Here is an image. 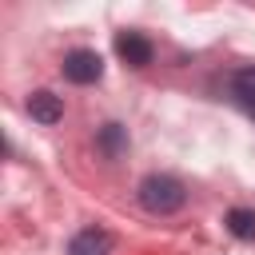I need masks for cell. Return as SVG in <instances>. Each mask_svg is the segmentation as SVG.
<instances>
[{
  "label": "cell",
  "instance_id": "obj_1",
  "mask_svg": "<svg viewBox=\"0 0 255 255\" xmlns=\"http://www.w3.org/2000/svg\"><path fill=\"white\" fill-rule=\"evenodd\" d=\"M139 207L151 211V215H175L183 203H187V191L175 175H163V171H151L139 179Z\"/></svg>",
  "mask_w": 255,
  "mask_h": 255
},
{
  "label": "cell",
  "instance_id": "obj_2",
  "mask_svg": "<svg viewBox=\"0 0 255 255\" xmlns=\"http://www.w3.org/2000/svg\"><path fill=\"white\" fill-rule=\"evenodd\" d=\"M60 68H64V80H72V84H96L104 76V56L92 48H72Z\"/></svg>",
  "mask_w": 255,
  "mask_h": 255
},
{
  "label": "cell",
  "instance_id": "obj_3",
  "mask_svg": "<svg viewBox=\"0 0 255 255\" xmlns=\"http://www.w3.org/2000/svg\"><path fill=\"white\" fill-rule=\"evenodd\" d=\"M116 52H120V60L128 68H147L151 56H155V48H151V40L143 32H120L116 36Z\"/></svg>",
  "mask_w": 255,
  "mask_h": 255
},
{
  "label": "cell",
  "instance_id": "obj_4",
  "mask_svg": "<svg viewBox=\"0 0 255 255\" xmlns=\"http://www.w3.org/2000/svg\"><path fill=\"white\" fill-rule=\"evenodd\" d=\"M112 247H116V235H112V231H104V227H84V231L72 235L68 255H112Z\"/></svg>",
  "mask_w": 255,
  "mask_h": 255
},
{
  "label": "cell",
  "instance_id": "obj_5",
  "mask_svg": "<svg viewBox=\"0 0 255 255\" xmlns=\"http://www.w3.org/2000/svg\"><path fill=\"white\" fill-rule=\"evenodd\" d=\"M24 108H28V116H32L36 124H44V128H52V124H60V120H64V100H60L56 92H48V88L32 92Z\"/></svg>",
  "mask_w": 255,
  "mask_h": 255
},
{
  "label": "cell",
  "instance_id": "obj_6",
  "mask_svg": "<svg viewBox=\"0 0 255 255\" xmlns=\"http://www.w3.org/2000/svg\"><path fill=\"white\" fill-rule=\"evenodd\" d=\"M96 147L104 151V159H120L124 151H128V128L124 124H104L100 131H96Z\"/></svg>",
  "mask_w": 255,
  "mask_h": 255
},
{
  "label": "cell",
  "instance_id": "obj_7",
  "mask_svg": "<svg viewBox=\"0 0 255 255\" xmlns=\"http://www.w3.org/2000/svg\"><path fill=\"white\" fill-rule=\"evenodd\" d=\"M231 96H235V104L255 120V64H247V68H239V72L231 76Z\"/></svg>",
  "mask_w": 255,
  "mask_h": 255
},
{
  "label": "cell",
  "instance_id": "obj_8",
  "mask_svg": "<svg viewBox=\"0 0 255 255\" xmlns=\"http://www.w3.org/2000/svg\"><path fill=\"white\" fill-rule=\"evenodd\" d=\"M223 227H227L235 239L255 243V211H251V207H231V211H227V219H223Z\"/></svg>",
  "mask_w": 255,
  "mask_h": 255
}]
</instances>
